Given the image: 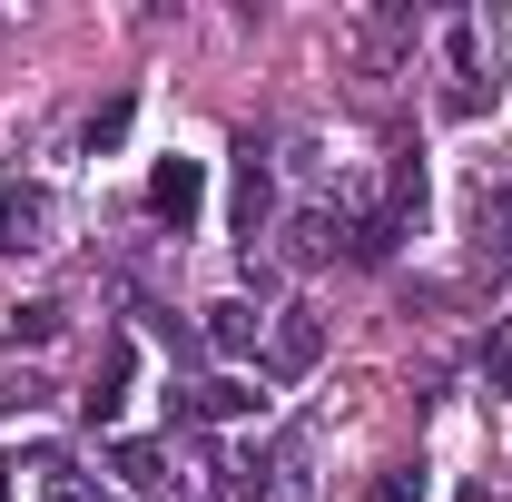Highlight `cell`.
<instances>
[{
    "label": "cell",
    "instance_id": "cell-4",
    "mask_svg": "<svg viewBox=\"0 0 512 502\" xmlns=\"http://www.w3.org/2000/svg\"><path fill=\"white\" fill-rule=\"evenodd\" d=\"M266 217H276V168L247 148V158H237V178H227V227L256 247V237H266Z\"/></svg>",
    "mask_w": 512,
    "mask_h": 502
},
{
    "label": "cell",
    "instance_id": "cell-2",
    "mask_svg": "<svg viewBox=\"0 0 512 502\" xmlns=\"http://www.w3.org/2000/svg\"><path fill=\"white\" fill-rule=\"evenodd\" d=\"M148 217L188 237L197 217H207V158H158L148 168Z\"/></svg>",
    "mask_w": 512,
    "mask_h": 502
},
{
    "label": "cell",
    "instance_id": "cell-1",
    "mask_svg": "<svg viewBox=\"0 0 512 502\" xmlns=\"http://www.w3.org/2000/svg\"><path fill=\"white\" fill-rule=\"evenodd\" d=\"M256 355H266V384H306V375L325 365V315H316V306H276Z\"/></svg>",
    "mask_w": 512,
    "mask_h": 502
},
{
    "label": "cell",
    "instance_id": "cell-16",
    "mask_svg": "<svg viewBox=\"0 0 512 502\" xmlns=\"http://www.w3.org/2000/svg\"><path fill=\"white\" fill-rule=\"evenodd\" d=\"M355 502H424V473H375Z\"/></svg>",
    "mask_w": 512,
    "mask_h": 502
},
{
    "label": "cell",
    "instance_id": "cell-8",
    "mask_svg": "<svg viewBox=\"0 0 512 502\" xmlns=\"http://www.w3.org/2000/svg\"><path fill=\"white\" fill-rule=\"evenodd\" d=\"M109 473H119L128 493H158V483H168V453H158V443H138V434H128V443H109Z\"/></svg>",
    "mask_w": 512,
    "mask_h": 502
},
{
    "label": "cell",
    "instance_id": "cell-10",
    "mask_svg": "<svg viewBox=\"0 0 512 502\" xmlns=\"http://www.w3.org/2000/svg\"><path fill=\"white\" fill-rule=\"evenodd\" d=\"M335 237H345L335 217H296V227H286V266H325V256H335Z\"/></svg>",
    "mask_w": 512,
    "mask_h": 502
},
{
    "label": "cell",
    "instance_id": "cell-3",
    "mask_svg": "<svg viewBox=\"0 0 512 502\" xmlns=\"http://www.w3.org/2000/svg\"><path fill=\"white\" fill-rule=\"evenodd\" d=\"M128 375H138V345H128V335H109V345H99V365H89L79 414H89V424H119V414H128Z\"/></svg>",
    "mask_w": 512,
    "mask_h": 502
},
{
    "label": "cell",
    "instance_id": "cell-17",
    "mask_svg": "<svg viewBox=\"0 0 512 502\" xmlns=\"http://www.w3.org/2000/svg\"><path fill=\"white\" fill-rule=\"evenodd\" d=\"M483 375H493V394L512 384V335H493V355H483Z\"/></svg>",
    "mask_w": 512,
    "mask_h": 502
},
{
    "label": "cell",
    "instance_id": "cell-13",
    "mask_svg": "<svg viewBox=\"0 0 512 502\" xmlns=\"http://www.w3.org/2000/svg\"><path fill=\"white\" fill-rule=\"evenodd\" d=\"M128 119H138V99H99V109H89V148H119Z\"/></svg>",
    "mask_w": 512,
    "mask_h": 502
},
{
    "label": "cell",
    "instance_id": "cell-14",
    "mask_svg": "<svg viewBox=\"0 0 512 502\" xmlns=\"http://www.w3.org/2000/svg\"><path fill=\"white\" fill-rule=\"evenodd\" d=\"M0 414H10V424H20V414H50V384H40V375H10V384H0Z\"/></svg>",
    "mask_w": 512,
    "mask_h": 502
},
{
    "label": "cell",
    "instance_id": "cell-6",
    "mask_svg": "<svg viewBox=\"0 0 512 502\" xmlns=\"http://www.w3.org/2000/svg\"><path fill=\"white\" fill-rule=\"evenodd\" d=\"M197 335H207L217 355H256V345H266V315H256V296H217Z\"/></svg>",
    "mask_w": 512,
    "mask_h": 502
},
{
    "label": "cell",
    "instance_id": "cell-5",
    "mask_svg": "<svg viewBox=\"0 0 512 502\" xmlns=\"http://www.w3.org/2000/svg\"><path fill=\"white\" fill-rule=\"evenodd\" d=\"M444 69H453L444 109H453V119H473V109H483V30H473V20H453V30H444Z\"/></svg>",
    "mask_w": 512,
    "mask_h": 502
},
{
    "label": "cell",
    "instance_id": "cell-7",
    "mask_svg": "<svg viewBox=\"0 0 512 502\" xmlns=\"http://www.w3.org/2000/svg\"><path fill=\"white\" fill-rule=\"evenodd\" d=\"M0 247H50V188H10L0 197Z\"/></svg>",
    "mask_w": 512,
    "mask_h": 502
},
{
    "label": "cell",
    "instance_id": "cell-15",
    "mask_svg": "<svg viewBox=\"0 0 512 502\" xmlns=\"http://www.w3.org/2000/svg\"><path fill=\"white\" fill-rule=\"evenodd\" d=\"M40 502H109L89 473H69V463H50V483H40Z\"/></svg>",
    "mask_w": 512,
    "mask_h": 502
},
{
    "label": "cell",
    "instance_id": "cell-11",
    "mask_svg": "<svg viewBox=\"0 0 512 502\" xmlns=\"http://www.w3.org/2000/svg\"><path fill=\"white\" fill-rule=\"evenodd\" d=\"M473 227H483V247H493V256H512V188H483V197H473Z\"/></svg>",
    "mask_w": 512,
    "mask_h": 502
},
{
    "label": "cell",
    "instance_id": "cell-9",
    "mask_svg": "<svg viewBox=\"0 0 512 502\" xmlns=\"http://www.w3.org/2000/svg\"><path fill=\"white\" fill-rule=\"evenodd\" d=\"M60 325H69L60 296H30V306H10V325H0V335H10V345H50Z\"/></svg>",
    "mask_w": 512,
    "mask_h": 502
},
{
    "label": "cell",
    "instance_id": "cell-12",
    "mask_svg": "<svg viewBox=\"0 0 512 502\" xmlns=\"http://www.w3.org/2000/svg\"><path fill=\"white\" fill-rule=\"evenodd\" d=\"M384 217H394V227H414V217H424V158H404V168H394V188H384Z\"/></svg>",
    "mask_w": 512,
    "mask_h": 502
}]
</instances>
